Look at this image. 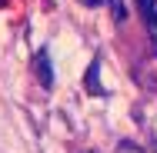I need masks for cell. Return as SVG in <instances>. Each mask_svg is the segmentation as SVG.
<instances>
[{
    "mask_svg": "<svg viewBox=\"0 0 157 153\" xmlns=\"http://www.w3.org/2000/svg\"><path fill=\"white\" fill-rule=\"evenodd\" d=\"M110 10H114V20H117V24H121V20L127 17V7H124V0H110Z\"/></svg>",
    "mask_w": 157,
    "mask_h": 153,
    "instance_id": "cell-4",
    "label": "cell"
},
{
    "mask_svg": "<svg viewBox=\"0 0 157 153\" xmlns=\"http://www.w3.org/2000/svg\"><path fill=\"white\" fill-rule=\"evenodd\" d=\"M37 77H40V83H44V87H50V83H54V73H50V57H47V53H40V57H37Z\"/></svg>",
    "mask_w": 157,
    "mask_h": 153,
    "instance_id": "cell-2",
    "label": "cell"
},
{
    "mask_svg": "<svg viewBox=\"0 0 157 153\" xmlns=\"http://www.w3.org/2000/svg\"><path fill=\"white\" fill-rule=\"evenodd\" d=\"M140 3V13H144V20H147V30L154 37V47H157V0H137Z\"/></svg>",
    "mask_w": 157,
    "mask_h": 153,
    "instance_id": "cell-1",
    "label": "cell"
},
{
    "mask_svg": "<svg viewBox=\"0 0 157 153\" xmlns=\"http://www.w3.org/2000/svg\"><path fill=\"white\" fill-rule=\"evenodd\" d=\"M87 153H94V150H87Z\"/></svg>",
    "mask_w": 157,
    "mask_h": 153,
    "instance_id": "cell-6",
    "label": "cell"
},
{
    "mask_svg": "<svg viewBox=\"0 0 157 153\" xmlns=\"http://www.w3.org/2000/svg\"><path fill=\"white\" fill-rule=\"evenodd\" d=\"M84 3H87V7H90V3H104V0H84Z\"/></svg>",
    "mask_w": 157,
    "mask_h": 153,
    "instance_id": "cell-5",
    "label": "cell"
},
{
    "mask_svg": "<svg viewBox=\"0 0 157 153\" xmlns=\"http://www.w3.org/2000/svg\"><path fill=\"white\" fill-rule=\"evenodd\" d=\"M87 90H94V93H104L100 80H97V63H90V67H87Z\"/></svg>",
    "mask_w": 157,
    "mask_h": 153,
    "instance_id": "cell-3",
    "label": "cell"
}]
</instances>
